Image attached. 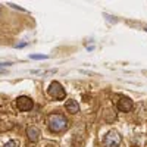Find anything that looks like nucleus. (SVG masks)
Returning <instances> with one entry per match:
<instances>
[{
    "label": "nucleus",
    "mask_w": 147,
    "mask_h": 147,
    "mask_svg": "<svg viewBox=\"0 0 147 147\" xmlns=\"http://www.w3.org/2000/svg\"><path fill=\"white\" fill-rule=\"evenodd\" d=\"M47 93H49V96H50V97H53L55 100H63L65 96H66L65 88L62 87V84L57 82V81H53L50 85H49Z\"/></svg>",
    "instance_id": "obj_2"
},
{
    "label": "nucleus",
    "mask_w": 147,
    "mask_h": 147,
    "mask_svg": "<svg viewBox=\"0 0 147 147\" xmlns=\"http://www.w3.org/2000/svg\"><path fill=\"white\" fill-rule=\"evenodd\" d=\"M31 59H47V56H41V55H31Z\"/></svg>",
    "instance_id": "obj_9"
},
{
    "label": "nucleus",
    "mask_w": 147,
    "mask_h": 147,
    "mask_svg": "<svg viewBox=\"0 0 147 147\" xmlns=\"http://www.w3.org/2000/svg\"><path fill=\"white\" fill-rule=\"evenodd\" d=\"M27 136H28V140H30V141L35 143V141H38L41 132H40V129L37 128V127H30V128L27 129Z\"/></svg>",
    "instance_id": "obj_6"
},
{
    "label": "nucleus",
    "mask_w": 147,
    "mask_h": 147,
    "mask_svg": "<svg viewBox=\"0 0 147 147\" xmlns=\"http://www.w3.org/2000/svg\"><path fill=\"white\" fill-rule=\"evenodd\" d=\"M116 106L121 112H129V110L134 107V103L129 97H125V96H121L119 99L116 100Z\"/></svg>",
    "instance_id": "obj_5"
},
{
    "label": "nucleus",
    "mask_w": 147,
    "mask_h": 147,
    "mask_svg": "<svg viewBox=\"0 0 147 147\" xmlns=\"http://www.w3.org/2000/svg\"><path fill=\"white\" fill-rule=\"evenodd\" d=\"M16 107L21 110V112H30V110L34 107V102L27 96H21L16 99Z\"/></svg>",
    "instance_id": "obj_4"
},
{
    "label": "nucleus",
    "mask_w": 147,
    "mask_h": 147,
    "mask_svg": "<svg viewBox=\"0 0 147 147\" xmlns=\"http://www.w3.org/2000/svg\"><path fill=\"white\" fill-rule=\"evenodd\" d=\"M5 147H19V143L16 140H10V141H7L5 144Z\"/></svg>",
    "instance_id": "obj_8"
},
{
    "label": "nucleus",
    "mask_w": 147,
    "mask_h": 147,
    "mask_svg": "<svg viewBox=\"0 0 147 147\" xmlns=\"http://www.w3.org/2000/svg\"><path fill=\"white\" fill-rule=\"evenodd\" d=\"M146 31H147V25H146Z\"/></svg>",
    "instance_id": "obj_10"
},
{
    "label": "nucleus",
    "mask_w": 147,
    "mask_h": 147,
    "mask_svg": "<svg viewBox=\"0 0 147 147\" xmlns=\"http://www.w3.org/2000/svg\"><path fill=\"white\" fill-rule=\"evenodd\" d=\"M47 125L52 132H63L68 129V119L60 113H52L47 118Z\"/></svg>",
    "instance_id": "obj_1"
},
{
    "label": "nucleus",
    "mask_w": 147,
    "mask_h": 147,
    "mask_svg": "<svg viewBox=\"0 0 147 147\" xmlns=\"http://www.w3.org/2000/svg\"><path fill=\"white\" fill-rule=\"evenodd\" d=\"M121 136H119V132L112 129V131H109L106 136H105V140H103V147H119L121 146Z\"/></svg>",
    "instance_id": "obj_3"
},
{
    "label": "nucleus",
    "mask_w": 147,
    "mask_h": 147,
    "mask_svg": "<svg viewBox=\"0 0 147 147\" xmlns=\"http://www.w3.org/2000/svg\"><path fill=\"white\" fill-rule=\"evenodd\" d=\"M65 107H66V110L69 113H78L80 112V106H78V103L75 100H68L65 103Z\"/></svg>",
    "instance_id": "obj_7"
}]
</instances>
